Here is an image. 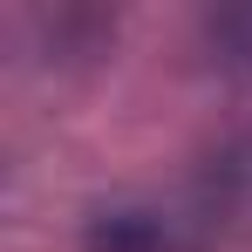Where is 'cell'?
Here are the masks:
<instances>
[{
	"instance_id": "2",
	"label": "cell",
	"mask_w": 252,
	"mask_h": 252,
	"mask_svg": "<svg viewBox=\"0 0 252 252\" xmlns=\"http://www.w3.org/2000/svg\"><path fill=\"white\" fill-rule=\"evenodd\" d=\"M211 48H218L225 68H246V75H252V7H225V14H211Z\"/></svg>"
},
{
	"instance_id": "1",
	"label": "cell",
	"mask_w": 252,
	"mask_h": 252,
	"mask_svg": "<svg viewBox=\"0 0 252 252\" xmlns=\"http://www.w3.org/2000/svg\"><path fill=\"white\" fill-rule=\"evenodd\" d=\"M82 252H177V232H170L164 211H143V205H109L89 218Z\"/></svg>"
}]
</instances>
